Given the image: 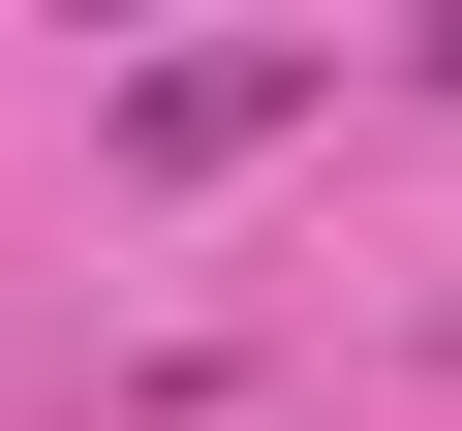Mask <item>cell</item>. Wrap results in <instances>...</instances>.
<instances>
[{"label": "cell", "instance_id": "1", "mask_svg": "<svg viewBox=\"0 0 462 431\" xmlns=\"http://www.w3.org/2000/svg\"><path fill=\"white\" fill-rule=\"evenodd\" d=\"M309 124V32H185V62H124V185H216V154H278Z\"/></svg>", "mask_w": 462, "mask_h": 431}, {"label": "cell", "instance_id": "2", "mask_svg": "<svg viewBox=\"0 0 462 431\" xmlns=\"http://www.w3.org/2000/svg\"><path fill=\"white\" fill-rule=\"evenodd\" d=\"M62 32H154V0H62Z\"/></svg>", "mask_w": 462, "mask_h": 431}, {"label": "cell", "instance_id": "3", "mask_svg": "<svg viewBox=\"0 0 462 431\" xmlns=\"http://www.w3.org/2000/svg\"><path fill=\"white\" fill-rule=\"evenodd\" d=\"M431 93H462V0H431Z\"/></svg>", "mask_w": 462, "mask_h": 431}]
</instances>
